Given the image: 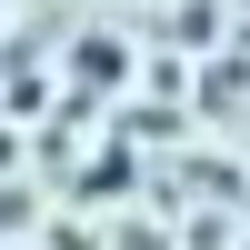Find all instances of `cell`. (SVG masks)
I'll list each match as a JSON object with an SVG mask.
<instances>
[]
</instances>
